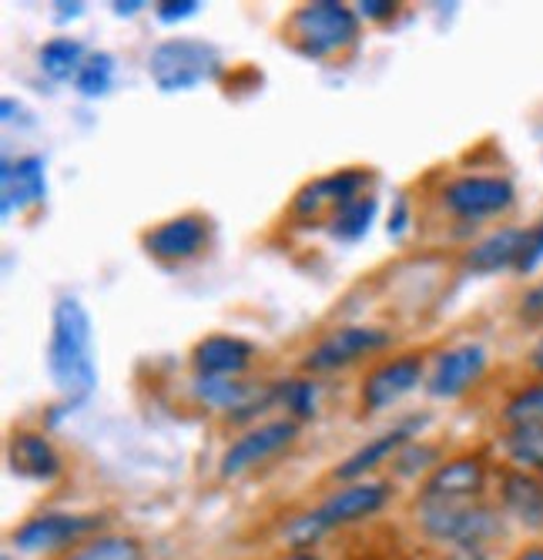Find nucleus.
<instances>
[{"label": "nucleus", "instance_id": "1", "mask_svg": "<svg viewBox=\"0 0 543 560\" xmlns=\"http://www.w3.org/2000/svg\"><path fill=\"white\" fill-rule=\"evenodd\" d=\"M47 376L61 399L81 406L97 389L94 363V326L91 313L78 295H61L51 313V339H47Z\"/></svg>", "mask_w": 543, "mask_h": 560}, {"label": "nucleus", "instance_id": "2", "mask_svg": "<svg viewBox=\"0 0 543 560\" xmlns=\"http://www.w3.org/2000/svg\"><path fill=\"white\" fill-rule=\"evenodd\" d=\"M222 71V50L205 37H168L147 55V78L162 94H185L199 84H212Z\"/></svg>", "mask_w": 543, "mask_h": 560}, {"label": "nucleus", "instance_id": "3", "mask_svg": "<svg viewBox=\"0 0 543 560\" xmlns=\"http://www.w3.org/2000/svg\"><path fill=\"white\" fill-rule=\"evenodd\" d=\"M389 493H392V487L386 480L345 483L329 500H322L312 514L292 521L285 537H288V544L295 550H306V547H312L319 537H326L335 527H345V524H356V521H366V517L379 514L382 506H386V500H389Z\"/></svg>", "mask_w": 543, "mask_h": 560}, {"label": "nucleus", "instance_id": "4", "mask_svg": "<svg viewBox=\"0 0 543 560\" xmlns=\"http://www.w3.org/2000/svg\"><path fill=\"white\" fill-rule=\"evenodd\" d=\"M292 47L309 61H326L332 55H342L359 37V14L339 0H312L303 4L288 21Z\"/></svg>", "mask_w": 543, "mask_h": 560}, {"label": "nucleus", "instance_id": "5", "mask_svg": "<svg viewBox=\"0 0 543 560\" xmlns=\"http://www.w3.org/2000/svg\"><path fill=\"white\" fill-rule=\"evenodd\" d=\"M420 527L457 550H480L500 534V517L476 500H420Z\"/></svg>", "mask_w": 543, "mask_h": 560}, {"label": "nucleus", "instance_id": "6", "mask_svg": "<svg viewBox=\"0 0 543 560\" xmlns=\"http://www.w3.org/2000/svg\"><path fill=\"white\" fill-rule=\"evenodd\" d=\"M386 346H392V332L379 329V326H342L335 332H329L326 339H319L303 360L306 373H335L345 370L366 355L382 352Z\"/></svg>", "mask_w": 543, "mask_h": 560}, {"label": "nucleus", "instance_id": "7", "mask_svg": "<svg viewBox=\"0 0 543 560\" xmlns=\"http://www.w3.org/2000/svg\"><path fill=\"white\" fill-rule=\"evenodd\" d=\"M299 436V423L292 417L285 420H269L252 427L249 433H241L225 453H222V464H219V477L222 480H235L241 474H249L262 464H269L272 456H279L282 450H288Z\"/></svg>", "mask_w": 543, "mask_h": 560}, {"label": "nucleus", "instance_id": "8", "mask_svg": "<svg viewBox=\"0 0 543 560\" xmlns=\"http://www.w3.org/2000/svg\"><path fill=\"white\" fill-rule=\"evenodd\" d=\"M514 185L497 175H463L442 188V206L463 222H483L514 206Z\"/></svg>", "mask_w": 543, "mask_h": 560}, {"label": "nucleus", "instance_id": "9", "mask_svg": "<svg viewBox=\"0 0 543 560\" xmlns=\"http://www.w3.org/2000/svg\"><path fill=\"white\" fill-rule=\"evenodd\" d=\"M102 517L97 514H40L21 524L11 537V544L24 553H47V550H61L71 547L94 530H102Z\"/></svg>", "mask_w": 543, "mask_h": 560}, {"label": "nucleus", "instance_id": "10", "mask_svg": "<svg viewBox=\"0 0 543 560\" xmlns=\"http://www.w3.org/2000/svg\"><path fill=\"white\" fill-rule=\"evenodd\" d=\"M486 349L480 342H460L447 352L436 355L426 393L433 399H460L463 393H470L483 373H486Z\"/></svg>", "mask_w": 543, "mask_h": 560}, {"label": "nucleus", "instance_id": "11", "mask_svg": "<svg viewBox=\"0 0 543 560\" xmlns=\"http://www.w3.org/2000/svg\"><path fill=\"white\" fill-rule=\"evenodd\" d=\"M144 252L158 262H188L209 245V219L205 215H175L162 225H155L152 232H144L141 238Z\"/></svg>", "mask_w": 543, "mask_h": 560}, {"label": "nucleus", "instance_id": "12", "mask_svg": "<svg viewBox=\"0 0 543 560\" xmlns=\"http://www.w3.org/2000/svg\"><path fill=\"white\" fill-rule=\"evenodd\" d=\"M423 383V360L416 352L397 355L382 366H376L366 383H363V406L369 413H382L389 406H397L400 399H406L416 386Z\"/></svg>", "mask_w": 543, "mask_h": 560}, {"label": "nucleus", "instance_id": "13", "mask_svg": "<svg viewBox=\"0 0 543 560\" xmlns=\"http://www.w3.org/2000/svg\"><path fill=\"white\" fill-rule=\"evenodd\" d=\"M423 427H426V417H416V420H403V423H397L392 430H386V433L366 440L356 453H350V456H345V460L332 470V477H335L339 483H356V480H363V477L373 474L379 464H386L392 453H403Z\"/></svg>", "mask_w": 543, "mask_h": 560}, {"label": "nucleus", "instance_id": "14", "mask_svg": "<svg viewBox=\"0 0 543 560\" xmlns=\"http://www.w3.org/2000/svg\"><path fill=\"white\" fill-rule=\"evenodd\" d=\"M47 198V168L40 155H27L21 162L4 159L0 165V215L11 219L40 206Z\"/></svg>", "mask_w": 543, "mask_h": 560}, {"label": "nucleus", "instance_id": "15", "mask_svg": "<svg viewBox=\"0 0 543 560\" xmlns=\"http://www.w3.org/2000/svg\"><path fill=\"white\" fill-rule=\"evenodd\" d=\"M256 360V346L245 342L228 332H215L194 342L191 349V366L194 376H222V380H238Z\"/></svg>", "mask_w": 543, "mask_h": 560}, {"label": "nucleus", "instance_id": "16", "mask_svg": "<svg viewBox=\"0 0 543 560\" xmlns=\"http://www.w3.org/2000/svg\"><path fill=\"white\" fill-rule=\"evenodd\" d=\"M366 185H369V172H363V168H342V172L322 175L295 195L292 212L295 215H316L326 206H332V212H335L339 206H345V201L366 195Z\"/></svg>", "mask_w": 543, "mask_h": 560}, {"label": "nucleus", "instance_id": "17", "mask_svg": "<svg viewBox=\"0 0 543 560\" xmlns=\"http://www.w3.org/2000/svg\"><path fill=\"white\" fill-rule=\"evenodd\" d=\"M486 487V467L480 456H457L439 464L426 483L420 500H476Z\"/></svg>", "mask_w": 543, "mask_h": 560}, {"label": "nucleus", "instance_id": "18", "mask_svg": "<svg viewBox=\"0 0 543 560\" xmlns=\"http://www.w3.org/2000/svg\"><path fill=\"white\" fill-rule=\"evenodd\" d=\"M523 245H527V232L523 229H497L489 232L486 238H480L463 259V269L473 276H497L520 266L523 256Z\"/></svg>", "mask_w": 543, "mask_h": 560}, {"label": "nucleus", "instance_id": "19", "mask_svg": "<svg viewBox=\"0 0 543 560\" xmlns=\"http://www.w3.org/2000/svg\"><path fill=\"white\" fill-rule=\"evenodd\" d=\"M8 464L17 477L27 480H55L61 474V456L44 433H14L8 443Z\"/></svg>", "mask_w": 543, "mask_h": 560}, {"label": "nucleus", "instance_id": "20", "mask_svg": "<svg viewBox=\"0 0 543 560\" xmlns=\"http://www.w3.org/2000/svg\"><path fill=\"white\" fill-rule=\"evenodd\" d=\"M379 215V198L376 195H359L353 201H345L329 215V235L335 242H359L369 235L373 222Z\"/></svg>", "mask_w": 543, "mask_h": 560}, {"label": "nucleus", "instance_id": "21", "mask_svg": "<svg viewBox=\"0 0 543 560\" xmlns=\"http://www.w3.org/2000/svg\"><path fill=\"white\" fill-rule=\"evenodd\" d=\"M87 61V50L78 37H55V40H47L40 47V55H37V65L40 71L51 78V81H74L81 65Z\"/></svg>", "mask_w": 543, "mask_h": 560}, {"label": "nucleus", "instance_id": "22", "mask_svg": "<svg viewBox=\"0 0 543 560\" xmlns=\"http://www.w3.org/2000/svg\"><path fill=\"white\" fill-rule=\"evenodd\" d=\"M504 503L507 511L530 524V527H543V487L527 477V474H507L504 480Z\"/></svg>", "mask_w": 543, "mask_h": 560}, {"label": "nucleus", "instance_id": "23", "mask_svg": "<svg viewBox=\"0 0 543 560\" xmlns=\"http://www.w3.org/2000/svg\"><path fill=\"white\" fill-rule=\"evenodd\" d=\"M507 456L523 470H543V423H514L504 436Z\"/></svg>", "mask_w": 543, "mask_h": 560}, {"label": "nucleus", "instance_id": "24", "mask_svg": "<svg viewBox=\"0 0 543 560\" xmlns=\"http://www.w3.org/2000/svg\"><path fill=\"white\" fill-rule=\"evenodd\" d=\"M64 560H144V547H141V540L125 537V534H102V537L81 544Z\"/></svg>", "mask_w": 543, "mask_h": 560}, {"label": "nucleus", "instance_id": "25", "mask_svg": "<svg viewBox=\"0 0 543 560\" xmlns=\"http://www.w3.org/2000/svg\"><path fill=\"white\" fill-rule=\"evenodd\" d=\"M115 58L108 50H91L87 61L81 65L78 78H74V91L81 97H105L115 88Z\"/></svg>", "mask_w": 543, "mask_h": 560}, {"label": "nucleus", "instance_id": "26", "mask_svg": "<svg viewBox=\"0 0 543 560\" xmlns=\"http://www.w3.org/2000/svg\"><path fill=\"white\" fill-rule=\"evenodd\" d=\"M279 402L285 406V413H292V420H312L319 410V386L312 380H285L275 383Z\"/></svg>", "mask_w": 543, "mask_h": 560}, {"label": "nucleus", "instance_id": "27", "mask_svg": "<svg viewBox=\"0 0 543 560\" xmlns=\"http://www.w3.org/2000/svg\"><path fill=\"white\" fill-rule=\"evenodd\" d=\"M507 423H543V383L540 386H530L523 393H517L510 402H507V410H504Z\"/></svg>", "mask_w": 543, "mask_h": 560}, {"label": "nucleus", "instance_id": "28", "mask_svg": "<svg viewBox=\"0 0 543 560\" xmlns=\"http://www.w3.org/2000/svg\"><path fill=\"white\" fill-rule=\"evenodd\" d=\"M205 11L202 0H165V4L155 8V18L162 24H181V21H191Z\"/></svg>", "mask_w": 543, "mask_h": 560}, {"label": "nucleus", "instance_id": "29", "mask_svg": "<svg viewBox=\"0 0 543 560\" xmlns=\"http://www.w3.org/2000/svg\"><path fill=\"white\" fill-rule=\"evenodd\" d=\"M540 266H543V219H540V225H533V229L527 232V245H523V256H520L517 272H520V276H530V272H536Z\"/></svg>", "mask_w": 543, "mask_h": 560}, {"label": "nucleus", "instance_id": "30", "mask_svg": "<svg viewBox=\"0 0 543 560\" xmlns=\"http://www.w3.org/2000/svg\"><path fill=\"white\" fill-rule=\"evenodd\" d=\"M520 319L527 326H543V282L520 299Z\"/></svg>", "mask_w": 543, "mask_h": 560}, {"label": "nucleus", "instance_id": "31", "mask_svg": "<svg viewBox=\"0 0 543 560\" xmlns=\"http://www.w3.org/2000/svg\"><path fill=\"white\" fill-rule=\"evenodd\" d=\"M356 14L366 21H389L392 14H397V4H389V0H359Z\"/></svg>", "mask_w": 543, "mask_h": 560}, {"label": "nucleus", "instance_id": "32", "mask_svg": "<svg viewBox=\"0 0 543 560\" xmlns=\"http://www.w3.org/2000/svg\"><path fill=\"white\" fill-rule=\"evenodd\" d=\"M406 229H410V206H406V198H397V209L389 215L386 232H389V238H403Z\"/></svg>", "mask_w": 543, "mask_h": 560}, {"label": "nucleus", "instance_id": "33", "mask_svg": "<svg viewBox=\"0 0 543 560\" xmlns=\"http://www.w3.org/2000/svg\"><path fill=\"white\" fill-rule=\"evenodd\" d=\"M55 21L58 24H68V21H78L81 14H84V4H81V0H71V4H68V0H58V4H55Z\"/></svg>", "mask_w": 543, "mask_h": 560}, {"label": "nucleus", "instance_id": "34", "mask_svg": "<svg viewBox=\"0 0 543 560\" xmlns=\"http://www.w3.org/2000/svg\"><path fill=\"white\" fill-rule=\"evenodd\" d=\"M111 11H115V18H134L138 11H144V4H141V0H128V4H125V0H115Z\"/></svg>", "mask_w": 543, "mask_h": 560}, {"label": "nucleus", "instance_id": "35", "mask_svg": "<svg viewBox=\"0 0 543 560\" xmlns=\"http://www.w3.org/2000/svg\"><path fill=\"white\" fill-rule=\"evenodd\" d=\"M14 115H21V105H17V101H14V97H4V101H0V121L11 125Z\"/></svg>", "mask_w": 543, "mask_h": 560}, {"label": "nucleus", "instance_id": "36", "mask_svg": "<svg viewBox=\"0 0 543 560\" xmlns=\"http://www.w3.org/2000/svg\"><path fill=\"white\" fill-rule=\"evenodd\" d=\"M442 560H486L483 550H453L450 557H442Z\"/></svg>", "mask_w": 543, "mask_h": 560}, {"label": "nucleus", "instance_id": "37", "mask_svg": "<svg viewBox=\"0 0 543 560\" xmlns=\"http://www.w3.org/2000/svg\"><path fill=\"white\" fill-rule=\"evenodd\" d=\"M533 370H540L543 373V339L536 342V349H533Z\"/></svg>", "mask_w": 543, "mask_h": 560}, {"label": "nucleus", "instance_id": "38", "mask_svg": "<svg viewBox=\"0 0 543 560\" xmlns=\"http://www.w3.org/2000/svg\"><path fill=\"white\" fill-rule=\"evenodd\" d=\"M517 560H543V547H530V550H523Z\"/></svg>", "mask_w": 543, "mask_h": 560}, {"label": "nucleus", "instance_id": "39", "mask_svg": "<svg viewBox=\"0 0 543 560\" xmlns=\"http://www.w3.org/2000/svg\"><path fill=\"white\" fill-rule=\"evenodd\" d=\"M279 560H319V557H312V553H306V550H295V553H285V557H279Z\"/></svg>", "mask_w": 543, "mask_h": 560}]
</instances>
